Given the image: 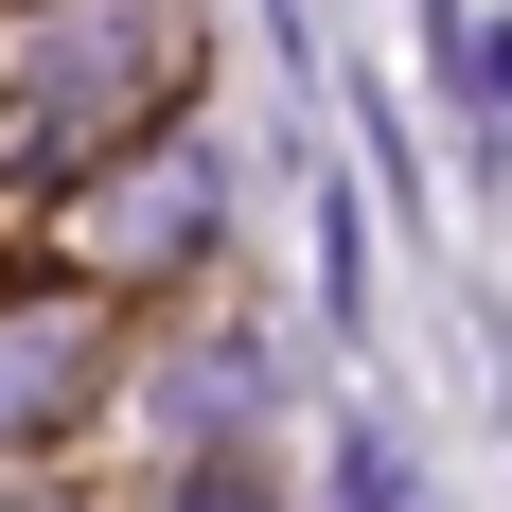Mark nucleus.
I'll return each instance as SVG.
<instances>
[{
    "instance_id": "nucleus-1",
    "label": "nucleus",
    "mask_w": 512,
    "mask_h": 512,
    "mask_svg": "<svg viewBox=\"0 0 512 512\" xmlns=\"http://www.w3.org/2000/svg\"><path fill=\"white\" fill-rule=\"evenodd\" d=\"M354 512H407V460L389 442H354Z\"/></svg>"
}]
</instances>
